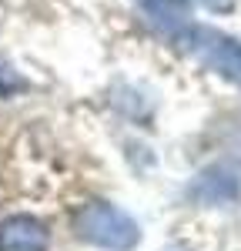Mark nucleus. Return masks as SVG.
Segmentation results:
<instances>
[{"instance_id":"nucleus-1","label":"nucleus","mask_w":241,"mask_h":251,"mask_svg":"<svg viewBox=\"0 0 241 251\" xmlns=\"http://www.w3.org/2000/svg\"><path fill=\"white\" fill-rule=\"evenodd\" d=\"M74 228L87 245H97L104 251H131L141 241V225L124 208L107 201L84 204L74 218Z\"/></svg>"},{"instance_id":"nucleus-3","label":"nucleus","mask_w":241,"mask_h":251,"mask_svg":"<svg viewBox=\"0 0 241 251\" xmlns=\"http://www.w3.org/2000/svg\"><path fill=\"white\" fill-rule=\"evenodd\" d=\"M141 10L144 24L158 34L168 37L171 44H181V37L188 34L191 20V0H134Z\"/></svg>"},{"instance_id":"nucleus-7","label":"nucleus","mask_w":241,"mask_h":251,"mask_svg":"<svg viewBox=\"0 0 241 251\" xmlns=\"http://www.w3.org/2000/svg\"><path fill=\"white\" fill-rule=\"evenodd\" d=\"M208 10H215V14H228L231 7H235V0H201Z\"/></svg>"},{"instance_id":"nucleus-2","label":"nucleus","mask_w":241,"mask_h":251,"mask_svg":"<svg viewBox=\"0 0 241 251\" xmlns=\"http://www.w3.org/2000/svg\"><path fill=\"white\" fill-rule=\"evenodd\" d=\"M181 47L198 64H204L208 71H215L224 80H231L235 87H241V40L238 37L215 30V27H204V24H191L188 34L181 37Z\"/></svg>"},{"instance_id":"nucleus-4","label":"nucleus","mask_w":241,"mask_h":251,"mask_svg":"<svg viewBox=\"0 0 241 251\" xmlns=\"http://www.w3.org/2000/svg\"><path fill=\"white\" fill-rule=\"evenodd\" d=\"M188 194L201 204H235L241 198V171L231 164H215L188 188Z\"/></svg>"},{"instance_id":"nucleus-5","label":"nucleus","mask_w":241,"mask_h":251,"mask_svg":"<svg viewBox=\"0 0 241 251\" xmlns=\"http://www.w3.org/2000/svg\"><path fill=\"white\" fill-rule=\"evenodd\" d=\"M50 234L30 214H14L0 225V251H47Z\"/></svg>"},{"instance_id":"nucleus-6","label":"nucleus","mask_w":241,"mask_h":251,"mask_svg":"<svg viewBox=\"0 0 241 251\" xmlns=\"http://www.w3.org/2000/svg\"><path fill=\"white\" fill-rule=\"evenodd\" d=\"M30 84L27 77H20V71L10 64V60L0 57V97H14V94H24Z\"/></svg>"}]
</instances>
